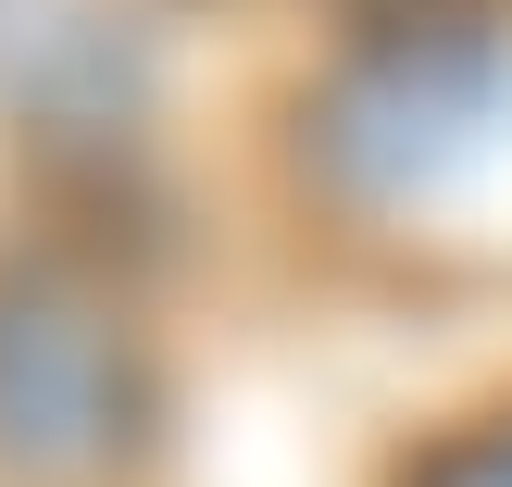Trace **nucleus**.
I'll return each mask as SVG.
<instances>
[{
    "mask_svg": "<svg viewBox=\"0 0 512 487\" xmlns=\"http://www.w3.org/2000/svg\"><path fill=\"white\" fill-rule=\"evenodd\" d=\"M400 487H512V413H500V425H463V438H438Z\"/></svg>",
    "mask_w": 512,
    "mask_h": 487,
    "instance_id": "2",
    "label": "nucleus"
},
{
    "mask_svg": "<svg viewBox=\"0 0 512 487\" xmlns=\"http://www.w3.org/2000/svg\"><path fill=\"white\" fill-rule=\"evenodd\" d=\"M163 425L138 300L75 250H0V475L113 487Z\"/></svg>",
    "mask_w": 512,
    "mask_h": 487,
    "instance_id": "1",
    "label": "nucleus"
}]
</instances>
